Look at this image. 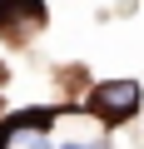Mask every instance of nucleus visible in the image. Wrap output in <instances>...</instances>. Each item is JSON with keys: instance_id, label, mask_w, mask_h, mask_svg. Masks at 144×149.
Here are the masks:
<instances>
[{"instance_id": "f257e3e1", "label": "nucleus", "mask_w": 144, "mask_h": 149, "mask_svg": "<svg viewBox=\"0 0 144 149\" xmlns=\"http://www.w3.org/2000/svg\"><path fill=\"white\" fill-rule=\"evenodd\" d=\"M139 104H144L139 80H104V85H95V90H90V114H95L104 129H109V124L134 119V114H139Z\"/></svg>"}, {"instance_id": "f03ea898", "label": "nucleus", "mask_w": 144, "mask_h": 149, "mask_svg": "<svg viewBox=\"0 0 144 149\" xmlns=\"http://www.w3.org/2000/svg\"><path fill=\"white\" fill-rule=\"evenodd\" d=\"M40 25H45V0H0V30L10 40L30 35Z\"/></svg>"}, {"instance_id": "7ed1b4c3", "label": "nucleus", "mask_w": 144, "mask_h": 149, "mask_svg": "<svg viewBox=\"0 0 144 149\" xmlns=\"http://www.w3.org/2000/svg\"><path fill=\"white\" fill-rule=\"evenodd\" d=\"M50 119L55 109H15L10 119H0V149H10L15 139H30V134H50Z\"/></svg>"}, {"instance_id": "20e7f679", "label": "nucleus", "mask_w": 144, "mask_h": 149, "mask_svg": "<svg viewBox=\"0 0 144 149\" xmlns=\"http://www.w3.org/2000/svg\"><path fill=\"white\" fill-rule=\"evenodd\" d=\"M60 149H90V144H80V139H65V144H60Z\"/></svg>"}, {"instance_id": "39448f33", "label": "nucleus", "mask_w": 144, "mask_h": 149, "mask_svg": "<svg viewBox=\"0 0 144 149\" xmlns=\"http://www.w3.org/2000/svg\"><path fill=\"white\" fill-rule=\"evenodd\" d=\"M0 80H5V70H0Z\"/></svg>"}]
</instances>
